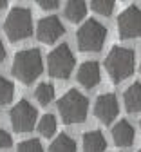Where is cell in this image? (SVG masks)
Returning a JSON list of instances; mask_svg holds the SVG:
<instances>
[{"mask_svg": "<svg viewBox=\"0 0 141 152\" xmlns=\"http://www.w3.org/2000/svg\"><path fill=\"white\" fill-rule=\"evenodd\" d=\"M42 71H44L42 53L38 49H24L15 54L11 72L18 82L29 85L42 74Z\"/></svg>", "mask_w": 141, "mask_h": 152, "instance_id": "1", "label": "cell"}, {"mask_svg": "<svg viewBox=\"0 0 141 152\" xmlns=\"http://www.w3.org/2000/svg\"><path fill=\"white\" fill-rule=\"evenodd\" d=\"M134 64H136V56L132 49L112 47L105 58V69L110 76L112 83H119V82L127 80L134 72Z\"/></svg>", "mask_w": 141, "mask_h": 152, "instance_id": "2", "label": "cell"}, {"mask_svg": "<svg viewBox=\"0 0 141 152\" xmlns=\"http://www.w3.org/2000/svg\"><path fill=\"white\" fill-rule=\"evenodd\" d=\"M87 109H89V102L80 91L71 89L67 91L58 102V112L62 120L71 125V123H82L87 118Z\"/></svg>", "mask_w": 141, "mask_h": 152, "instance_id": "3", "label": "cell"}, {"mask_svg": "<svg viewBox=\"0 0 141 152\" xmlns=\"http://www.w3.org/2000/svg\"><path fill=\"white\" fill-rule=\"evenodd\" d=\"M105 40H107V27L94 18L85 20L76 33L78 47L83 53H98L103 47Z\"/></svg>", "mask_w": 141, "mask_h": 152, "instance_id": "4", "label": "cell"}, {"mask_svg": "<svg viewBox=\"0 0 141 152\" xmlns=\"http://www.w3.org/2000/svg\"><path fill=\"white\" fill-rule=\"evenodd\" d=\"M4 31L11 42H20L31 36L33 33V18L27 7H13L4 22Z\"/></svg>", "mask_w": 141, "mask_h": 152, "instance_id": "5", "label": "cell"}, {"mask_svg": "<svg viewBox=\"0 0 141 152\" xmlns=\"http://www.w3.org/2000/svg\"><path fill=\"white\" fill-rule=\"evenodd\" d=\"M47 69L53 78L58 80H67L72 69H74V54L71 53L67 44L58 45L56 49H53L47 56Z\"/></svg>", "mask_w": 141, "mask_h": 152, "instance_id": "6", "label": "cell"}, {"mask_svg": "<svg viewBox=\"0 0 141 152\" xmlns=\"http://www.w3.org/2000/svg\"><path fill=\"white\" fill-rule=\"evenodd\" d=\"M9 120H11V127H13L15 132H29L36 125L38 112L29 102L20 100L9 110Z\"/></svg>", "mask_w": 141, "mask_h": 152, "instance_id": "7", "label": "cell"}, {"mask_svg": "<svg viewBox=\"0 0 141 152\" xmlns=\"http://www.w3.org/2000/svg\"><path fill=\"white\" fill-rule=\"evenodd\" d=\"M118 31L123 40L141 36V9L137 6H129L118 16Z\"/></svg>", "mask_w": 141, "mask_h": 152, "instance_id": "8", "label": "cell"}, {"mask_svg": "<svg viewBox=\"0 0 141 152\" xmlns=\"http://www.w3.org/2000/svg\"><path fill=\"white\" fill-rule=\"evenodd\" d=\"M119 112V105H118V98L114 96L112 92H107V94H102V96L96 98V103H94V116L98 120H102L105 125L112 123L114 118L118 116Z\"/></svg>", "mask_w": 141, "mask_h": 152, "instance_id": "9", "label": "cell"}, {"mask_svg": "<svg viewBox=\"0 0 141 152\" xmlns=\"http://www.w3.org/2000/svg\"><path fill=\"white\" fill-rule=\"evenodd\" d=\"M64 33H65L64 24L56 16H45L36 26V36L42 44H54Z\"/></svg>", "mask_w": 141, "mask_h": 152, "instance_id": "10", "label": "cell"}, {"mask_svg": "<svg viewBox=\"0 0 141 152\" xmlns=\"http://www.w3.org/2000/svg\"><path fill=\"white\" fill-rule=\"evenodd\" d=\"M76 78H78V83L83 85L85 89L96 87V85L99 83V80H102V71H99L98 62L89 60V62L82 64V65H80V69H78Z\"/></svg>", "mask_w": 141, "mask_h": 152, "instance_id": "11", "label": "cell"}, {"mask_svg": "<svg viewBox=\"0 0 141 152\" xmlns=\"http://www.w3.org/2000/svg\"><path fill=\"white\" fill-rule=\"evenodd\" d=\"M112 140L118 147H130L134 143V127L125 120L118 121L112 129Z\"/></svg>", "mask_w": 141, "mask_h": 152, "instance_id": "12", "label": "cell"}, {"mask_svg": "<svg viewBox=\"0 0 141 152\" xmlns=\"http://www.w3.org/2000/svg\"><path fill=\"white\" fill-rule=\"evenodd\" d=\"M123 102H125V109H127L129 112L136 114V112L141 110V83H139V82L132 83V85L125 91Z\"/></svg>", "mask_w": 141, "mask_h": 152, "instance_id": "13", "label": "cell"}, {"mask_svg": "<svg viewBox=\"0 0 141 152\" xmlns=\"http://www.w3.org/2000/svg\"><path fill=\"white\" fill-rule=\"evenodd\" d=\"M107 141L102 132L98 130H89L83 134V150L85 152H105Z\"/></svg>", "mask_w": 141, "mask_h": 152, "instance_id": "14", "label": "cell"}, {"mask_svg": "<svg viewBox=\"0 0 141 152\" xmlns=\"http://www.w3.org/2000/svg\"><path fill=\"white\" fill-rule=\"evenodd\" d=\"M65 18L72 24L82 22L83 18L87 16V4L85 2H80V0H74V2H67L65 6Z\"/></svg>", "mask_w": 141, "mask_h": 152, "instance_id": "15", "label": "cell"}, {"mask_svg": "<svg viewBox=\"0 0 141 152\" xmlns=\"http://www.w3.org/2000/svg\"><path fill=\"white\" fill-rule=\"evenodd\" d=\"M49 152H76V143L67 134H58L56 140L51 143Z\"/></svg>", "mask_w": 141, "mask_h": 152, "instance_id": "16", "label": "cell"}, {"mask_svg": "<svg viewBox=\"0 0 141 152\" xmlns=\"http://www.w3.org/2000/svg\"><path fill=\"white\" fill-rule=\"evenodd\" d=\"M34 98L40 105H49L54 100V87L51 83H40L34 91Z\"/></svg>", "mask_w": 141, "mask_h": 152, "instance_id": "17", "label": "cell"}, {"mask_svg": "<svg viewBox=\"0 0 141 152\" xmlns=\"http://www.w3.org/2000/svg\"><path fill=\"white\" fill-rule=\"evenodd\" d=\"M38 130H40V134H42L44 138L54 136V132H56V118L53 116V114L42 116V120L38 121Z\"/></svg>", "mask_w": 141, "mask_h": 152, "instance_id": "18", "label": "cell"}, {"mask_svg": "<svg viewBox=\"0 0 141 152\" xmlns=\"http://www.w3.org/2000/svg\"><path fill=\"white\" fill-rule=\"evenodd\" d=\"M13 96H15V85H13V82H9L7 78H4V76H0V105L11 103Z\"/></svg>", "mask_w": 141, "mask_h": 152, "instance_id": "19", "label": "cell"}, {"mask_svg": "<svg viewBox=\"0 0 141 152\" xmlns=\"http://www.w3.org/2000/svg\"><path fill=\"white\" fill-rule=\"evenodd\" d=\"M91 7L94 13L103 15V16H110L114 11V0H92Z\"/></svg>", "mask_w": 141, "mask_h": 152, "instance_id": "20", "label": "cell"}, {"mask_svg": "<svg viewBox=\"0 0 141 152\" xmlns=\"http://www.w3.org/2000/svg\"><path fill=\"white\" fill-rule=\"evenodd\" d=\"M16 152H44V148L38 140H26L18 145Z\"/></svg>", "mask_w": 141, "mask_h": 152, "instance_id": "21", "label": "cell"}, {"mask_svg": "<svg viewBox=\"0 0 141 152\" xmlns=\"http://www.w3.org/2000/svg\"><path fill=\"white\" fill-rule=\"evenodd\" d=\"M13 145V138L7 130H0V148H9Z\"/></svg>", "mask_w": 141, "mask_h": 152, "instance_id": "22", "label": "cell"}, {"mask_svg": "<svg viewBox=\"0 0 141 152\" xmlns=\"http://www.w3.org/2000/svg\"><path fill=\"white\" fill-rule=\"evenodd\" d=\"M58 0H40L38 2V6L42 7V9H47V11H51V9H56L58 7Z\"/></svg>", "mask_w": 141, "mask_h": 152, "instance_id": "23", "label": "cell"}, {"mask_svg": "<svg viewBox=\"0 0 141 152\" xmlns=\"http://www.w3.org/2000/svg\"><path fill=\"white\" fill-rule=\"evenodd\" d=\"M4 58H6V49H4V44H2V40H0V64L4 62Z\"/></svg>", "mask_w": 141, "mask_h": 152, "instance_id": "24", "label": "cell"}, {"mask_svg": "<svg viewBox=\"0 0 141 152\" xmlns=\"http://www.w3.org/2000/svg\"><path fill=\"white\" fill-rule=\"evenodd\" d=\"M6 6H7V2H6V0H0V11H2Z\"/></svg>", "mask_w": 141, "mask_h": 152, "instance_id": "25", "label": "cell"}, {"mask_svg": "<svg viewBox=\"0 0 141 152\" xmlns=\"http://www.w3.org/2000/svg\"><path fill=\"white\" fill-rule=\"evenodd\" d=\"M139 127H141V121H139Z\"/></svg>", "mask_w": 141, "mask_h": 152, "instance_id": "26", "label": "cell"}, {"mask_svg": "<svg viewBox=\"0 0 141 152\" xmlns=\"http://www.w3.org/2000/svg\"><path fill=\"white\" fill-rule=\"evenodd\" d=\"M139 152H141V150H139Z\"/></svg>", "mask_w": 141, "mask_h": 152, "instance_id": "27", "label": "cell"}]
</instances>
